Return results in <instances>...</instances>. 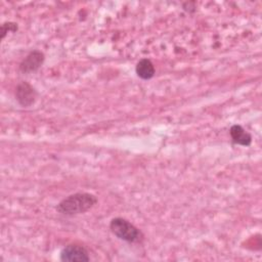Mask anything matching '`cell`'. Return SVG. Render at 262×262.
<instances>
[{
	"label": "cell",
	"mask_w": 262,
	"mask_h": 262,
	"mask_svg": "<svg viewBox=\"0 0 262 262\" xmlns=\"http://www.w3.org/2000/svg\"><path fill=\"white\" fill-rule=\"evenodd\" d=\"M97 203V198L89 192H77L64 198L56 207L58 213L73 216L87 212Z\"/></svg>",
	"instance_id": "6da1fadb"
},
{
	"label": "cell",
	"mask_w": 262,
	"mask_h": 262,
	"mask_svg": "<svg viewBox=\"0 0 262 262\" xmlns=\"http://www.w3.org/2000/svg\"><path fill=\"white\" fill-rule=\"evenodd\" d=\"M110 229L120 239L130 244L141 243L144 238L143 233L127 219L116 217L111 220Z\"/></svg>",
	"instance_id": "7a4b0ae2"
},
{
	"label": "cell",
	"mask_w": 262,
	"mask_h": 262,
	"mask_svg": "<svg viewBox=\"0 0 262 262\" xmlns=\"http://www.w3.org/2000/svg\"><path fill=\"white\" fill-rule=\"evenodd\" d=\"M60 260L66 262H86L90 260V257L83 246L68 245L60 252Z\"/></svg>",
	"instance_id": "3957f363"
},
{
	"label": "cell",
	"mask_w": 262,
	"mask_h": 262,
	"mask_svg": "<svg viewBox=\"0 0 262 262\" xmlns=\"http://www.w3.org/2000/svg\"><path fill=\"white\" fill-rule=\"evenodd\" d=\"M44 53L40 50L31 51L19 63V71L23 74H30L36 72L44 62Z\"/></svg>",
	"instance_id": "277c9868"
},
{
	"label": "cell",
	"mask_w": 262,
	"mask_h": 262,
	"mask_svg": "<svg viewBox=\"0 0 262 262\" xmlns=\"http://www.w3.org/2000/svg\"><path fill=\"white\" fill-rule=\"evenodd\" d=\"M37 96L36 90L27 82H20L15 89V97L21 106L28 107L35 102Z\"/></svg>",
	"instance_id": "5b68a950"
},
{
	"label": "cell",
	"mask_w": 262,
	"mask_h": 262,
	"mask_svg": "<svg viewBox=\"0 0 262 262\" xmlns=\"http://www.w3.org/2000/svg\"><path fill=\"white\" fill-rule=\"evenodd\" d=\"M230 137L235 144L249 146L252 142V136L241 125H233L229 130Z\"/></svg>",
	"instance_id": "8992f818"
},
{
	"label": "cell",
	"mask_w": 262,
	"mask_h": 262,
	"mask_svg": "<svg viewBox=\"0 0 262 262\" xmlns=\"http://www.w3.org/2000/svg\"><path fill=\"white\" fill-rule=\"evenodd\" d=\"M135 72L139 78H141L143 80H148L155 76L156 70H155V66L150 59L142 58L137 62Z\"/></svg>",
	"instance_id": "52a82bcc"
},
{
	"label": "cell",
	"mask_w": 262,
	"mask_h": 262,
	"mask_svg": "<svg viewBox=\"0 0 262 262\" xmlns=\"http://www.w3.org/2000/svg\"><path fill=\"white\" fill-rule=\"evenodd\" d=\"M17 30V26L14 23H4L1 27V38L3 39L7 32H14Z\"/></svg>",
	"instance_id": "ba28073f"
}]
</instances>
